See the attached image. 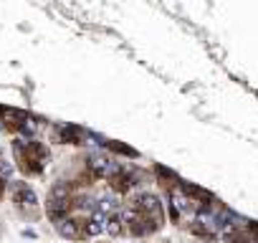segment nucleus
Segmentation results:
<instances>
[{
  "label": "nucleus",
  "mask_w": 258,
  "mask_h": 243,
  "mask_svg": "<svg viewBox=\"0 0 258 243\" xmlns=\"http://www.w3.org/2000/svg\"><path fill=\"white\" fill-rule=\"evenodd\" d=\"M13 152H16V162H18L23 175H41L46 162H48L46 145L36 142V140H16Z\"/></svg>",
  "instance_id": "1"
},
{
  "label": "nucleus",
  "mask_w": 258,
  "mask_h": 243,
  "mask_svg": "<svg viewBox=\"0 0 258 243\" xmlns=\"http://www.w3.org/2000/svg\"><path fill=\"white\" fill-rule=\"evenodd\" d=\"M13 200H16V205H21V208H36V195H33V190L28 188V185H16V190H13Z\"/></svg>",
  "instance_id": "2"
},
{
  "label": "nucleus",
  "mask_w": 258,
  "mask_h": 243,
  "mask_svg": "<svg viewBox=\"0 0 258 243\" xmlns=\"http://www.w3.org/2000/svg\"><path fill=\"white\" fill-rule=\"evenodd\" d=\"M3 193H6V177H0V198H3Z\"/></svg>",
  "instance_id": "3"
}]
</instances>
